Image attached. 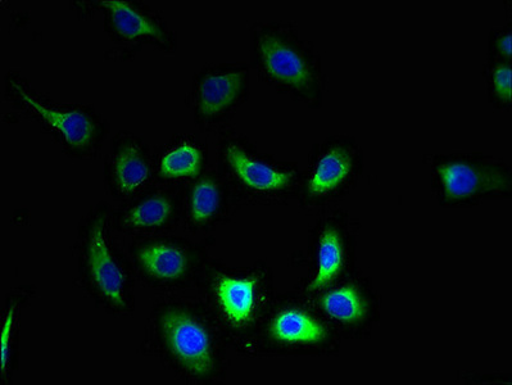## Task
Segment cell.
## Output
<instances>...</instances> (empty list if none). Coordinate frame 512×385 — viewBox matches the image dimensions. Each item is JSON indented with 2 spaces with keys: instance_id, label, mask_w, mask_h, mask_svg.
Returning a JSON list of instances; mask_svg holds the SVG:
<instances>
[{
  "instance_id": "cell-18",
  "label": "cell",
  "mask_w": 512,
  "mask_h": 385,
  "mask_svg": "<svg viewBox=\"0 0 512 385\" xmlns=\"http://www.w3.org/2000/svg\"><path fill=\"white\" fill-rule=\"evenodd\" d=\"M321 306L332 319L342 323H359L367 314L366 302L359 289L350 284L325 294Z\"/></svg>"
},
{
  "instance_id": "cell-1",
  "label": "cell",
  "mask_w": 512,
  "mask_h": 385,
  "mask_svg": "<svg viewBox=\"0 0 512 385\" xmlns=\"http://www.w3.org/2000/svg\"><path fill=\"white\" fill-rule=\"evenodd\" d=\"M6 90L17 110L51 134L66 151L80 158L92 157L98 152L104 138V122L93 110L54 103L18 74L7 76Z\"/></svg>"
},
{
  "instance_id": "cell-12",
  "label": "cell",
  "mask_w": 512,
  "mask_h": 385,
  "mask_svg": "<svg viewBox=\"0 0 512 385\" xmlns=\"http://www.w3.org/2000/svg\"><path fill=\"white\" fill-rule=\"evenodd\" d=\"M217 303L234 324L248 323L255 314L258 302V282L243 276H220L214 285Z\"/></svg>"
},
{
  "instance_id": "cell-20",
  "label": "cell",
  "mask_w": 512,
  "mask_h": 385,
  "mask_svg": "<svg viewBox=\"0 0 512 385\" xmlns=\"http://www.w3.org/2000/svg\"><path fill=\"white\" fill-rule=\"evenodd\" d=\"M493 88L502 101H511V67L509 65L497 66L493 71Z\"/></svg>"
},
{
  "instance_id": "cell-13",
  "label": "cell",
  "mask_w": 512,
  "mask_h": 385,
  "mask_svg": "<svg viewBox=\"0 0 512 385\" xmlns=\"http://www.w3.org/2000/svg\"><path fill=\"white\" fill-rule=\"evenodd\" d=\"M205 167V152L196 140L181 139L165 149L157 162L162 179L183 181L196 179Z\"/></svg>"
},
{
  "instance_id": "cell-19",
  "label": "cell",
  "mask_w": 512,
  "mask_h": 385,
  "mask_svg": "<svg viewBox=\"0 0 512 385\" xmlns=\"http://www.w3.org/2000/svg\"><path fill=\"white\" fill-rule=\"evenodd\" d=\"M22 302V297H12L9 300L4 311V323L2 329V373L3 377H7L9 369V360L12 356L13 338H15V330L17 324L18 306Z\"/></svg>"
},
{
  "instance_id": "cell-15",
  "label": "cell",
  "mask_w": 512,
  "mask_h": 385,
  "mask_svg": "<svg viewBox=\"0 0 512 385\" xmlns=\"http://www.w3.org/2000/svg\"><path fill=\"white\" fill-rule=\"evenodd\" d=\"M353 160L347 149L333 148L317 162L308 181L311 196H325L337 189L352 171Z\"/></svg>"
},
{
  "instance_id": "cell-17",
  "label": "cell",
  "mask_w": 512,
  "mask_h": 385,
  "mask_svg": "<svg viewBox=\"0 0 512 385\" xmlns=\"http://www.w3.org/2000/svg\"><path fill=\"white\" fill-rule=\"evenodd\" d=\"M344 264V248L341 237L333 229L325 230L320 238L317 251V271L308 285V291L315 292L332 283L341 273Z\"/></svg>"
},
{
  "instance_id": "cell-21",
  "label": "cell",
  "mask_w": 512,
  "mask_h": 385,
  "mask_svg": "<svg viewBox=\"0 0 512 385\" xmlns=\"http://www.w3.org/2000/svg\"><path fill=\"white\" fill-rule=\"evenodd\" d=\"M497 49L504 56L511 57V34L507 33L500 36V39L497 40Z\"/></svg>"
},
{
  "instance_id": "cell-3",
  "label": "cell",
  "mask_w": 512,
  "mask_h": 385,
  "mask_svg": "<svg viewBox=\"0 0 512 385\" xmlns=\"http://www.w3.org/2000/svg\"><path fill=\"white\" fill-rule=\"evenodd\" d=\"M97 4L103 13L104 30L116 44L125 49L152 45L161 52H176L178 36L156 9L137 0H103Z\"/></svg>"
},
{
  "instance_id": "cell-7",
  "label": "cell",
  "mask_w": 512,
  "mask_h": 385,
  "mask_svg": "<svg viewBox=\"0 0 512 385\" xmlns=\"http://www.w3.org/2000/svg\"><path fill=\"white\" fill-rule=\"evenodd\" d=\"M131 257L139 273L157 284L184 282L196 266V252L178 239L144 240L131 248Z\"/></svg>"
},
{
  "instance_id": "cell-2",
  "label": "cell",
  "mask_w": 512,
  "mask_h": 385,
  "mask_svg": "<svg viewBox=\"0 0 512 385\" xmlns=\"http://www.w3.org/2000/svg\"><path fill=\"white\" fill-rule=\"evenodd\" d=\"M79 264L86 287L104 305L126 310L131 302V278L112 238L110 214L97 207L86 217L79 234Z\"/></svg>"
},
{
  "instance_id": "cell-16",
  "label": "cell",
  "mask_w": 512,
  "mask_h": 385,
  "mask_svg": "<svg viewBox=\"0 0 512 385\" xmlns=\"http://www.w3.org/2000/svg\"><path fill=\"white\" fill-rule=\"evenodd\" d=\"M222 188L214 176L199 179L190 187L187 197V217L194 228H205L221 210Z\"/></svg>"
},
{
  "instance_id": "cell-5",
  "label": "cell",
  "mask_w": 512,
  "mask_h": 385,
  "mask_svg": "<svg viewBox=\"0 0 512 385\" xmlns=\"http://www.w3.org/2000/svg\"><path fill=\"white\" fill-rule=\"evenodd\" d=\"M253 58L271 83L296 92L310 88L314 76L305 54L291 36L276 27H265L253 38Z\"/></svg>"
},
{
  "instance_id": "cell-10",
  "label": "cell",
  "mask_w": 512,
  "mask_h": 385,
  "mask_svg": "<svg viewBox=\"0 0 512 385\" xmlns=\"http://www.w3.org/2000/svg\"><path fill=\"white\" fill-rule=\"evenodd\" d=\"M180 212L179 198L170 192L144 194L117 216V226L131 233H151L169 228Z\"/></svg>"
},
{
  "instance_id": "cell-9",
  "label": "cell",
  "mask_w": 512,
  "mask_h": 385,
  "mask_svg": "<svg viewBox=\"0 0 512 385\" xmlns=\"http://www.w3.org/2000/svg\"><path fill=\"white\" fill-rule=\"evenodd\" d=\"M225 165L234 178L252 192L279 193L291 187L294 175L288 170L278 169L244 151L238 144L229 143L222 152Z\"/></svg>"
},
{
  "instance_id": "cell-4",
  "label": "cell",
  "mask_w": 512,
  "mask_h": 385,
  "mask_svg": "<svg viewBox=\"0 0 512 385\" xmlns=\"http://www.w3.org/2000/svg\"><path fill=\"white\" fill-rule=\"evenodd\" d=\"M163 344L189 374L205 377L215 368V348L205 324L192 311L171 307L160 317Z\"/></svg>"
},
{
  "instance_id": "cell-6",
  "label": "cell",
  "mask_w": 512,
  "mask_h": 385,
  "mask_svg": "<svg viewBox=\"0 0 512 385\" xmlns=\"http://www.w3.org/2000/svg\"><path fill=\"white\" fill-rule=\"evenodd\" d=\"M248 88V72L243 67L215 66L194 77L190 102L194 116L214 121L233 110Z\"/></svg>"
},
{
  "instance_id": "cell-11",
  "label": "cell",
  "mask_w": 512,
  "mask_h": 385,
  "mask_svg": "<svg viewBox=\"0 0 512 385\" xmlns=\"http://www.w3.org/2000/svg\"><path fill=\"white\" fill-rule=\"evenodd\" d=\"M437 172L444 193L455 199L497 192V190H504L510 184L509 178H506L501 171L482 169L469 162H447L439 166Z\"/></svg>"
},
{
  "instance_id": "cell-8",
  "label": "cell",
  "mask_w": 512,
  "mask_h": 385,
  "mask_svg": "<svg viewBox=\"0 0 512 385\" xmlns=\"http://www.w3.org/2000/svg\"><path fill=\"white\" fill-rule=\"evenodd\" d=\"M154 165L146 144L122 134L112 144L106 163V179L117 198H133L151 184Z\"/></svg>"
},
{
  "instance_id": "cell-14",
  "label": "cell",
  "mask_w": 512,
  "mask_h": 385,
  "mask_svg": "<svg viewBox=\"0 0 512 385\" xmlns=\"http://www.w3.org/2000/svg\"><path fill=\"white\" fill-rule=\"evenodd\" d=\"M270 333L276 341L288 344H312L323 341L326 330L306 312L284 310L274 317Z\"/></svg>"
}]
</instances>
